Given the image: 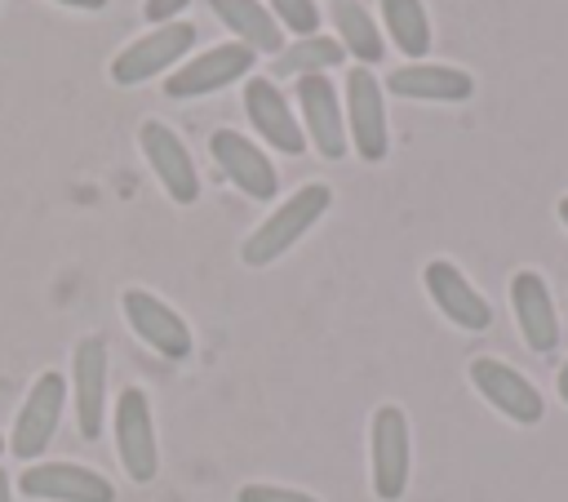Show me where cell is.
Here are the masks:
<instances>
[{
	"label": "cell",
	"mask_w": 568,
	"mask_h": 502,
	"mask_svg": "<svg viewBox=\"0 0 568 502\" xmlns=\"http://www.w3.org/2000/svg\"><path fill=\"white\" fill-rule=\"evenodd\" d=\"M333 204V187L328 182H302L293 195H284V204H275L240 244V262L244 267H271L275 258H284Z\"/></svg>",
	"instance_id": "cell-1"
},
{
	"label": "cell",
	"mask_w": 568,
	"mask_h": 502,
	"mask_svg": "<svg viewBox=\"0 0 568 502\" xmlns=\"http://www.w3.org/2000/svg\"><path fill=\"white\" fill-rule=\"evenodd\" d=\"M191 49H195V22H186V18H178V22H160V27H151L146 36L129 40V44L111 58V80H115L120 89L146 84L151 76L178 67Z\"/></svg>",
	"instance_id": "cell-2"
},
{
	"label": "cell",
	"mask_w": 568,
	"mask_h": 502,
	"mask_svg": "<svg viewBox=\"0 0 568 502\" xmlns=\"http://www.w3.org/2000/svg\"><path fill=\"white\" fill-rule=\"evenodd\" d=\"M408 418L399 404H382L368 422V471H373V493L382 502H399L408 489Z\"/></svg>",
	"instance_id": "cell-3"
},
{
	"label": "cell",
	"mask_w": 568,
	"mask_h": 502,
	"mask_svg": "<svg viewBox=\"0 0 568 502\" xmlns=\"http://www.w3.org/2000/svg\"><path fill=\"white\" fill-rule=\"evenodd\" d=\"M346 138L359 160L377 164L390 151V124H386V89L368 67H351L346 76Z\"/></svg>",
	"instance_id": "cell-4"
},
{
	"label": "cell",
	"mask_w": 568,
	"mask_h": 502,
	"mask_svg": "<svg viewBox=\"0 0 568 502\" xmlns=\"http://www.w3.org/2000/svg\"><path fill=\"white\" fill-rule=\"evenodd\" d=\"M111 431H115V453H120V466L133 484H146L155 480L160 471V449H155V422H151V400L142 386H124L120 400H115V418H111Z\"/></svg>",
	"instance_id": "cell-5"
},
{
	"label": "cell",
	"mask_w": 568,
	"mask_h": 502,
	"mask_svg": "<svg viewBox=\"0 0 568 502\" xmlns=\"http://www.w3.org/2000/svg\"><path fill=\"white\" fill-rule=\"evenodd\" d=\"M253 49H244L240 40H226V44H213V49H200L195 58H186L169 80H164V93L169 98H204V93H217L235 80H248L253 76Z\"/></svg>",
	"instance_id": "cell-6"
},
{
	"label": "cell",
	"mask_w": 568,
	"mask_h": 502,
	"mask_svg": "<svg viewBox=\"0 0 568 502\" xmlns=\"http://www.w3.org/2000/svg\"><path fill=\"white\" fill-rule=\"evenodd\" d=\"M62 404H67V382H62V373H53V369L40 373V378L31 382V391H27L22 409H18V418H13L9 453L22 458V462H36V458L49 449L53 431H58Z\"/></svg>",
	"instance_id": "cell-7"
},
{
	"label": "cell",
	"mask_w": 568,
	"mask_h": 502,
	"mask_svg": "<svg viewBox=\"0 0 568 502\" xmlns=\"http://www.w3.org/2000/svg\"><path fill=\"white\" fill-rule=\"evenodd\" d=\"M138 147L151 164V173L160 178L164 195L173 204H195L200 200V173H195V160L186 151V142L164 124V120H142L138 124Z\"/></svg>",
	"instance_id": "cell-8"
},
{
	"label": "cell",
	"mask_w": 568,
	"mask_h": 502,
	"mask_svg": "<svg viewBox=\"0 0 568 502\" xmlns=\"http://www.w3.org/2000/svg\"><path fill=\"white\" fill-rule=\"evenodd\" d=\"M120 307H124L129 329H133L151 351H160L164 360H186V355H191V347H195L191 324H186L164 298H155L151 289H124V293H120Z\"/></svg>",
	"instance_id": "cell-9"
},
{
	"label": "cell",
	"mask_w": 568,
	"mask_h": 502,
	"mask_svg": "<svg viewBox=\"0 0 568 502\" xmlns=\"http://www.w3.org/2000/svg\"><path fill=\"white\" fill-rule=\"evenodd\" d=\"M71 404L80 435L98 440L106 422V342L98 333H84L71 351Z\"/></svg>",
	"instance_id": "cell-10"
},
{
	"label": "cell",
	"mask_w": 568,
	"mask_h": 502,
	"mask_svg": "<svg viewBox=\"0 0 568 502\" xmlns=\"http://www.w3.org/2000/svg\"><path fill=\"white\" fill-rule=\"evenodd\" d=\"M209 155H213V164L235 182V191H244L248 200H275L280 178H275L271 155H266L257 142H248V138L235 133V129H213V133H209Z\"/></svg>",
	"instance_id": "cell-11"
},
{
	"label": "cell",
	"mask_w": 568,
	"mask_h": 502,
	"mask_svg": "<svg viewBox=\"0 0 568 502\" xmlns=\"http://www.w3.org/2000/svg\"><path fill=\"white\" fill-rule=\"evenodd\" d=\"M470 382H475V391H479L501 418H510V422H519V426H532V422H541V413H546L541 391H537L519 369H510V364H501V360H493V355H475V360H470Z\"/></svg>",
	"instance_id": "cell-12"
},
{
	"label": "cell",
	"mask_w": 568,
	"mask_h": 502,
	"mask_svg": "<svg viewBox=\"0 0 568 502\" xmlns=\"http://www.w3.org/2000/svg\"><path fill=\"white\" fill-rule=\"evenodd\" d=\"M244 116H248V124L275 147V151H284V155H302L306 151V133H302V120L293 116V107H288V98H284V89L271 80V76H248L244 80Z\"/></svg>",
	"instance_id": "cell-13"
},
{
	"label": "cell",
	"mask_w": 568,
	"mask_h": 502,
	"mask_svg": "<svg viewBox=\"0 0 568 502\" xmlns=\"http://www.w3.org/2000/svg\"><path fill=\"white\" fill-rule=\"evenodd\" d=\"M18 489L44 502H115L111 480L80 462H31L18 475Z\"/></svg>",
	"instance_id": "cell-14"
},
{
	"label": "cell",
	"mask_w": 568,
	"mask_h": 502,
	"mask_svg": "<svg viewBox=\"0 0 568 502\" xmlns=\"http://www.w3.org/2000/svg\"><path fill=\"white\" fill-rule=\"evenodd\" d=\"M422 284H426L430 302L439 307V315L453 320L457 329H466V333H484V329L493 324V307H488V298H484V293H479V289H475L448 258L426 262Z\"/></svg>",
	"instance_id": "cell-15"
},
{
	"label": "cell",
	"mask_w": 568,
	"mask_h": 502,
	"mask_svg": "<svg viewBox=\"0 0 568 502\" xmlns=\"http://www.w3.org/2000/svg\"><path fill=\"white\" fill-rule=\"evenodd\" d=\"M297 111H302V124L311 133V147L324 160H342L351 138H346V116H342V102H337V89L328 76H302L297 80Z\"/></svg>",
	"instance_id": "cell-16"
},
{
	"label": "cell",
	"mask_w": 568,
	"mask_h": 502,
	"mask_svg": "<svg viewBox=\"0 0 568 502\" xmlns=\"http://www.w3.org/2000/svg\"><path fill=\"white\" fill-rule=\"evenodd\" d=\"M510 311H515V320H519L524 342H528L537 355L555 351V342H559V320H555L550 289H546V280H541L537 271H515V275H510Z\"/></svg>",
	"instance_id": "cell-17"
},
{
	"label": "cell",
	"mask_w": 568,
	"mask_h": 502,
	"mask_svg": "<svg viewBox=\"0 0 568 502\" xmlns=\"http://www.w3.org/2000/svg\"><path fill=\"white\" fill-rule=\"evenodd\" d=\"M382 89H390L395 98H417V102H466L475 93V80L462 67L408 62V67H395Z\"/></svg>",
	"instance_id": "cell-18"
},
{
	"label": "cell",
	"mask_w": 568,
	"mask_h": 502,
	"mask_svg": "<svg viewBox=\"0 0 568 502\" xmlns=\"http://www.w3.org/2000/svg\"><path fill=\"white\" fill-rule=\"evenodd\" d=\"M209 9L222 18V27L253 53H280L284 49V27L262 0H209Z\"/></svg>",
	"instance_id": "cell-19"
},
{
	"label": "cell",
	"mask_w": 568,
	"mask_h": 502,
	"mask_svg": "<svg viewBox=\"0 0 568 502\" xmlns=\"http://www.w3.org/2000/svg\"><path fill=\"white\" fill-rule=\"evenodd\" d=\"M346 58V49H342V40L337 36H297L288 49H280L275 58H271V80H280V76H324L328 67H337Z\"/></svg>",
	"instance_id": "cell-20"
},
{
	"label": "cell",
	"mask_w": 568,
	"mask_h": 502,
	"mask_svg": "<svg viewBox=\"0 0 568 502\" xmlns=\"http://www.w3.org/2000/svg\"><path fill=\"white\" fill-rule=\"evenodd\" d=\"M328 13H333V27H337L342 49H346L359 67L382 62V53H386V49H382V31L373 27V13H368L359 0H333Z\"/></svg>",
	"instance_id": "cell-21"
},
{
	"label": "cell",
	"mask_w": 568,
	"mask_h": 502,
	"mask_svg": "<svg viewBox=\"0 0 568 502\" xmlns=\"http://www.w3.org/2000/svg\"><path fill=\"white\" fill-rule=\"evenodd\" d=\"M382 4V22L390 31V44L408 58H422L430 49V18L422 0H377Z\"/></svg>",
	"instance_id": "cell-22"
},
{
	"label": "cell",
	"mask_w": 568,
	"mask_h": 502,
	"mask_svg": "<svg viewBox=\"0 0 568 502\" xmlns=\"http://www.w3.org/2000/svg\"><path fill=\"white\" fill-rule=\"evenodd\" d=\"M266 9H271L275 22H280L284 31H293V36H315V27H320L315 0H266Z\"/></svg>",
	"instance_id": "cell-23"
},
{
	"label": "cell",
	"mask_w": 568,
	"mask_h": 502,
	"mask_svg": "<svg viewBox=\"0 0 568 502\" xmlns=\"http://www.w3.org/2000/svg\"><path fill=\"white\" fill-rule=\"evenodd\" d=\"M235 502H320L302 489H284V484H244L235 493Z\"/></svg>",
	"instance_id": "cell-24"
},
{
	"label": "cell",
	"mask_w": 568,
	"mask_h": 502,
	"mask_svg": "<svg viewBox=\"0 0 568 502\" xmlns=\"http://www.w3.org/2000/svg\"><path fill=\"white\" fill-rule=\"evenodd\" d=\"M186 4H191V0H142V18L155 22V27H160V22H178V13H182Z\"/></svg>",
	"instance_id": "cell-25"
},
{
	"label": "cell",
	"mask_w": 568,
	"mask_h": 502,
	"mask_svg": "<svg viewBox=\"0 0 568 502\" xmlns=\"http://www.w3.org/2000/svg\"><path fill=\"white\" fill-rule=\"evenodd\" d=\"M53 4H67V9H80V13H93V9H102L106 0H53Z\"/></svg>",
	"instance_id": "cell-26"
},
{
	"label": "cell",
	"mask_w": 568,
	"mask_h": 502,
	"mask_svg": "<svg viewBox=\"0 0 568 502\" xmlns=\"http://www.w3.org/2000/svg\"><path fill=\"white\" fill-rule=\"evenodd\" d=\"M559 395H564V404H568V360H564V369H559Z\"/></svg>",
	"instance_id": "cell-27"
},
{
	"label": "cell",
	"mask_w": 568,
	"mask_h": 502,
	"mask_svg": "<svg viewBox=\"0 0 568 502\" xmlns=\"http://www.w3.org/2000/svg\"><path fill=\"white\" fill-rule=\"evenodd\" d=\"M0 502H13V498H9V475H4V466H0Z\"/></svg>",
	"instance_id": "cell-28"
},
{
	"label": "cell",
	"mask_w": 568,
	"mask_h": 502,
	"mask_svg": "<svg viewBox=\"0 0 568 502\" xmlns=\"http://www.w3.org/2000/svg\"><path fill=\"white\" fill-rule=\"evenodd\" d=\"M559 218H564V227H568V195L559 200Z\"/></svg>",
	"instance_id": "cell-29"
},
{
	"label": "cell",
	"mask_w": 568,
	"mask_h": 502,
	"mask_svg": "<svg viewBox=\"0 0 568 502\" xmlns=\"http://www.w3.org/2000/svg\"><path fill=\"white\" fill-rule=\"evenodd\" d=\"M0 453H4V440H0Z\"/></svg>",
	"instance_id": "cell-30"
}]
</instances>
